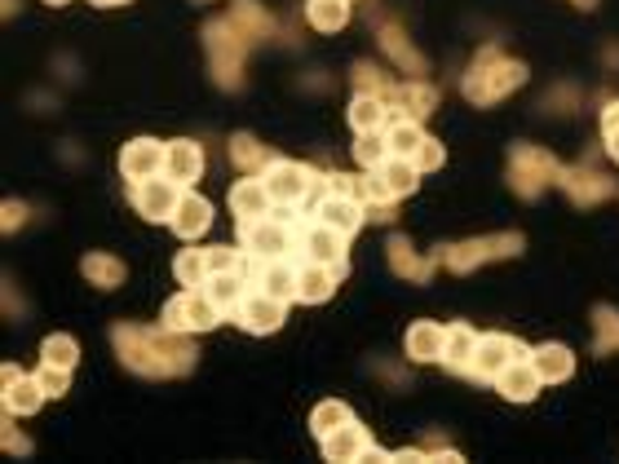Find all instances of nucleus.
I'll use <instances>...</instances> for the list:
<instances>
[{
	"mask_svg": "<svg viewBox=\"0 0 619 464\" xmlns=\"http://www.w3.org/2000/svg\"><path fill=\"white\" fill-rule=\"evenodd\" d=\"M385 256H389V271H394L398 279H407V284H430L434 271L443 265V248L430 252V256H421L411 239H389V243H385Z\"/></svg>",
	"mask_w": 619,
	"mask_h": 464,
	"instance_id": "15",
	"label": "nucleus"
},
{
	"mask_svg": "<svg viewBox=\"0 0 619 464\" xmlns=\"http://www.w3.org/2000/svg\"><path fill=\"white\" fill-rule=\"evenodd\" d=\"M411 164H417L421 177H425V173H438V168L447 164V147H443L438 138H425V142L417 147V155H411Z\"/></svg>",
	"mask_w": 619,
	"mask_h": 464,
	"instance_id": "45",
	"label": "nucleus"
},
{
	"mask_svg": "<svg viewBox=\"0 0 619 464\" xmlns=\"http://www.w3.org/2000/svg\"><path fill=\"white\" fill-rule=\"evenodd\" d=\"M492 385L500 389V398H505V403H531V398L544 389V380L535 376L531 359H518V363H513V367H505V372H500Z\"/></svg>",
	"mask_w": 619,
	"mask_h": 464,
	"instance_id": "25",
	"label": "nucleus"
},
{
	"mask_svg": "<svg viewBox=\"0 0 619 464\" xmlns=\"http://www.w3.org/2000/svg\"><path fill=\"white\" fill-rule=\"evenodd\" d=\"M203 147L199 142H190V138H173L169 142V155H164V177H173V181H182L186 190L203 177Z\"/></svg>",
	"mask_w": 619,
	"mask_h": 464,
	"instance_id": "22",
	"label": "nucleus"
},
{
	"mask_svg": "<svg viewBox=\"0 0 619 464\" xmlns=\"http://www.w3.org/2000/svg\"><path fill=\"white\" fill-rule=\"evenodd\" d=\"M394 151H389V142H385V128H376V133H359V142H355V160L372 173V168H381L385 160H389Z\"/></svg>",
	"mask_w": 619,
	"mask_h": 464,
	"instance_id": "42",
	"label": "nucleus"
},
{
	"mask_svg": "<svg viewBox=\"0 0 619 464\" xmlns=\"http://www.w3.org/2000/svg\"><path fill=\"white\" fill-rule=\"evenodd\" d=\"M389 115H407V120H425V115H434V106H438V89L421 76V80H403V85H394L389 89Z\"/></svg>",
	"mask_w": 619,
	"mask_h": 464,
	"instance_id": "17",
	"label": "nucleus"
},
{
	"mask_svg": "<svg viewBox=\"0 0 619 464\" xmlns=\"http://www.w3.org/2000/svg\"><path fill=\"white\" fill-rule=\"evenodd\" d=\"M182 195H186V186L160 173L151 181H137L133 186V213L143 217V222H169L177 213V204H182Z\"/></svg>",
	"mask_w": 619,
	"mask_h": 464,
	"instance_id": "11",
	"label": "nucleus"
},
{
	"mask_svg": "<svg viewBox=\"0 0 619 464\" xmlns=\"http://www.w3.org/2000/svg\"><path fill=\"white\" fill-rule=\"evenodd\" d=\"M350 128L355 133H376V128H385L389 124V106L381 102V98H372V93H355V102H350Z\"/></svg>",
	"mask_w": 619,
	"mask_h": 464,
	"instance_id": "37",
	"label": "nucleus"
},
{
	"mask_svg": "<svg viewBox=\"0 0 619 464\" xmlns=\"http://www.w3.org/2000/svg\"><path fill=\"white\" fill-rule=\"evenodd\" d=\"M381 49L403 66L411 80H421V76L430 72V62H425L417 49H411V40H403V32H394V27H381Z\"/></svg>",
	"mask_w": 619,
	"mask_h": 464,
	"instance_id": "34",
	"label": "nucleus"
},
{
	"mask_svg": "<svg viewBox=\"0 0 619 464\" xmlns=\"http://www.w3.org/2000/svg\"><path fill=\"white\" fill-rule=\"evenodd\" d=\"M32 376L40 380V389H45L49 398H62L66 389H72V372H66V367H53V363H45V359H40V367H36Z\"/></svg>",
	"mask_w": 619,
	"mask_h": 464,
	"instance_id": "44",
	"label": "nucleus"
},
{
	"mask_svg": "<svg viewBox=\"0 0 619 464\" xmlns=\"http://www.w3.org/2000/svg\"><path fill=\"white\" fill-rule=\"evenodd\" d=\"M602 142H606V155L619 164V124H615V128H602Z\"/></svg>",
	"mask_w": 619,
	"mask_h": 464,
	"instance_id": "48",
	"label": "nucleus"
},
{
	"mask_svg": "<svg viewBox=\"0 0 619 464\" xmlns=\"http://www.w3.org/2000/svg\"><path fill=\"white\" fill-rule=\"evenodd\" d=\"M558 173H562V164L548 155L544 147H535V142H513V151H509V186H513L522 199H535L544 186H558Z\"/></svg>",
	"mask_w": 619,
	"mask_h": 464,
	"instance_id": "6",
	"label": "nucleus"
},
{
	"mask_svg": "<svg viewBox=\"0 0 619 464\" xmlns=\"http://www.w3.org/2000/svg\"><path fill=\"white\" fill-rule=\"evenodd\" d=\"M310 222H323V226H332V230H341V235H359L363 230V222H368V209L359 204V199H350V195H332V190H323L319 199H314V209H310Z\"/></svg>",
	"mask_w": 619,
	"mask_h": 464,
	"instance_id": "14",
	"label": "nucleus"
},
{
	"mask_svg": "<svg viewBox=\"0 0 619 464\" xmlns=\"http://www.w3.org/2000/svg\"><path fill=\"white\" fill-rule=\"evenodd\" d=\"M257 288H265L270 297H280V301L293 305V301L301 297V256H274V261H261Z\"/></svg>",
	"mask_w": 619,
	"mask_h": 464,
	"instance_id": "19",
	"label": "nucleus"
},
{
	"mask_svg": "<svg viewBox=\"0 0 619 464\" xmlns=\"http://www.w3.org/2000/svg\"><path fill=\"white\" fill-rule=\"evenodd\" d=\"M575 10H597V0H571Z\"/></svg>",
	"mask_w": 619,
	"mask_h": 464,
	"instance_id": "53",
	"label": "nucleus"
},
{
	"mask_svg": "<svg viewBox=\"0 0 619 464\" xmlns=\"http://www.w3.org/2000/svg\"><path fill=\"white\" fill-rule=\"evenodd\" d=\"M45 5H53V10H58V5H72V0H45Z\"/></svg>",
	"mask_w": 619,
	"mask_h": 464,
	"instance_id": "54",
	"label": "nucleus"
},
{
	"mask_svg": "<svg viewBox=\"0 0 619 464\" xmlns=\"http://www.w3.org/2000/svg\"><path fill=\"white\" fill-rule=\"evenodd\" d=\"M164 155H169V142L133 138V142H124V151H120V177H124L128 186L151 181V177L164 173Z\"/></svg>",
	"mask_w": 619,
	"mask_h": 464,
	"instance_id": "13",
	"label": "nucleus"
},
{
	"mask_svg": "<svg viewBox=\"0 0 619 464\" xmlns=\"http://www.w3.org/2000/svg\"><path fill=\"white\" fill-rule=\"evenodd\" d=\"M5 447H10V451H32V442H27L23 434H14V429H5Z\"/></svg>",
	"mask_w": 619,
	"mask_h": 464,
	"instance_id": "49",
	"label": "nucleus"
},
{
	"mask_svg": "<svg viewBox=\"0 0 619 464\" xmlns=\"http://www.w3.org/2000/svg\"><path fill=\"white\" fill-rule=\"evenodd\" d=\"M239 248L274 261V256H301V226L293 222V209H270L265 217L239 222Z\"/></svg>",
	"mask_w": 619,
	"mask_h": 464,
	"instance_id": "3",
	"label": "nucleus"
},
{
	"mask_svg": "<svg viewBox=\"0 0 619 464\" xmlns=\"http://www.w3.org/2000/svg\"><path fill=\"white\" fill-rule=\"evenodd\" d=\"M248 36L226 18L203 23V49H209V66H213V80L218 89H239L244 85V53H248Z\"/></svg>",
	"mask_w": 619,
	"mask_h": 464,
	"instance_id": "4",
	"label": "nucleus"
},
{
	"mask_svg": "<svg viewBox=\"0 0 619 464\" xmlns=\"http://www.w3.org/2000/svg\"><path fill=\"white\" fill-rule=\"evenodd\" d=\"M226 204H231L235 222H248V217H265L274 209V199H270V190H265L261 177H239L231 186V195H226Z\"/></svg>",
	"mask_w": 619,
	"mask_h": 464,
	"instance_id": "23",
	"label": "nucleus"
},
{
	"mask_svg": "<svg viewBox=\"0 0 619 464\" xmlns=\"http://www.w3.org/2000/svg\"><path fill=\"white\" fill-rule=\"evenodd\" d=\"M341 288V275L332 271V265H319V261H301V305H323L332 301Z\"/></svg>",
	"mask_w": 619,
	"mask_h": 464,
	"instance_id": "28",
	"label": "nucleus"
},
{
	"mask_svg": "<svg viewBox=\"0 0 619 464\" xmlns=\"http://www.w3.org/2000/svg\"><path fill=\"white\" fill-rule=\"evenodd\" d=\"M270 199H274V209H301L306 199L323 186V173L310 168V164H297V160H274L265 173H261Z\"/></svg>",
	"mask_w": 619,
	"mask_h": 464,
	"instance_id": "7",
	"label": "nucleus"
},
{
	"mask_svg": "<svg viewBox=\"0 0 619 464\" xmlns=\"http://www.w3.org/2000/svg\"><path fill=\"white\" fill-rule=\"evenodd\" d=\"M372 434H368V425H359V421H346L336 434H327L323 438V460H332V464H359V460H368L372 455Z\"/></svg>",
	"mask_w": 619,
	"mask_h": 464,
	"instance_id": "16",
	"label": "nucleus"
},
{
	"mask_svg": "<svg viewBox=\"0 0 619 464\" xmlns=\"http://www.w3.org/2000/svg\"><path fill=\"white\" fill-rule=\"evenodd\" d=\"M619 124V102H610L606 111H602V128H615Z\"/></svg>",
	"mask_w": 619,
	"mask_h": 464,
	"instance_id": "50",
	"label": "nucleus"
},
{
	"mask_svg": "<svg viewBox=\"0 0 619 464\" xmlns=\"http://www.w3.org/2000/svg\"><path fill=\"white\" fill-rule=\"evenodd\" d=\"M443 341H447L443 323L417 318V323H407V331H403V354L411 363H443Z\"/></svg>",
	"mask_w": 619,
	"mask_h": 464,
	"instance_id": "18",
	"label": "nucleus"
},
{
	"mask_svg": "<svg viewBox=\"0 0 619 464\" xmlns=\"http://www.w3.org/2000/svg\"><path fill=\"white\" fill-rule=\"evenodd\" d=\"M350 0H310L306 5V23L319 32V36H336L341 27L350 23Z\"/></svg>",
	"mask_w": 619,
	"mask_h": 464,
	"instance_id": "30",
	"label": "nucleus"
},
{
	"mask_svg": "<svg viewBox=\"0 0 619 464\" xmlns=\"http://www.w3.org/2000/svg\"><path fill=\"white\" fill-rule=\"evenodd\" d=\"M527 62H518V58H505L496 45H487L483 53L473 58V66H469V76H465V98L473 102V106H496V102H505L513 89H522L527 85Z\"/></svg>",
	"mask_w": 619,
	"mask_h": 464,
	"instance_id": "2",
	"label": "nucleus"
},
{
	"mask_svg": "<svg viewBox=\"0 0 619 464\" xmlns=\"http://www.w3.org/2000/svg\"><path fill=\"white\" fill-rule=\"evenodd\" d=\"M231 318L248 331V337H274V331L284 327V318H288V301L270 297L265 288H248V297L239 301V310Z\"/></svg>",
	"mask_w": 619,
	"mask_h": 464,
	"instance_id": "9",
	"label": "nucleus"
},
{
	"mask_svg": "<svg viewBox=\"0 0 619 464\" xmlns=\"http://www.w3.org/2000/svg\"><path fill=\"white\" fill-rule=\"evenodd\" d=\"M0 403H5L10 416H36L49 403V393L40 389L36 376H18V380H10L5 389H0Z\"/></svg>",
	"mask_w": 619,
	"mask_h": 464,
	"instance_id": "27",
	"label": "nucleus"
},
{
	"mask_svg": "<svg viewBox=\"0 0 619 464\" xmlns=\"http://www.w3.org/2000/svg\"><path fill=\"white\" fill-rule=\"evenodd\" d=\"M239 261H244V248L218 243V248H209V275H226V271H239Z\"/></svg>",
	"mask_w": 619,
	"mask_h": 464,
	"instance_id": "46",
	"label": "nucleus"
},
{
	"mask_svg": "<svg viewBox=\"0 0 619 464\" xmlns=\"http://www.w3.org/2000/svg\"><path fill=\"white\" fill-rule=\"evenodd\" d=\"M173 275L182 288H203L209 284V248H182L173 256Z\"/></svg>",
	"mask_w": 619,
	"mask_h": 464,
	"instance_id": "36",
	"label": "nucleus"
},
{
	"mask_svg": "<svg viewBox=\"0 0 619 464\" xmlns=\"http://www.w3.org/2000/svg\"><path fill=\"white\" fill-rule=\"evenodd\" d=\"M18 376H23V372H18L14 363H5V367H0V385H10V380H18Z\"/></svg>",
	"mask_w": 619,
	"mask_h": 464,
	"instance_id": "51",
	"label": "nucleus"
},
{
	"mask_svg": "<svg viewBox=\"0 0 619 464\" xmlns=\"http://www.w3.org/2000/svg\"><path fill=\"white\" fill-rule=\"evenodd\" d=\"M593 331H597V341H593L597 354H619V310L597 305L593 310Z\"/></svg>",
	"mask_w": 619,
	"mask_h": 464,
	"instance_id": "41",
	"label": "nucleus"
},
{
	"mask_svg": "<svg viewBox=\"0 0 619 464\" xmlns=\"http://www.w3.org/2000/svg\"><path fill=\"white\" fill-rule=\"evenodd\" d=\"M355 89L359 93H372V98H389V89H394V80L381 72V66H372V62H355ZM389 106V102H385Z\"/></svg>",
	"mask_w": 619,
	"mask_h": 464,
	"instance_id": "43",
	"label": "nucleus"
},
{
	"mask_svg": "<svg viewBox=\"0 0 619 464\" xmlns=\"http://www.w3.org/2000/svg\"><path fill=\"white\" fill-rule=\"evenodd\" d=\"M111 346L120 354V363L137 376H151V380H173L195 372L199 350L186 331H173L164 323H115L111 327Z\"/></svg>",
	"mask_w": 619,
	"mask_h": 464,
	"instance_id": "1",
	"label": "nucleus"
},
{
	"mask_svg": "<svg viewBox=\"0 0 619 464\" xmlns=\"http://www.w3.org/2000/svg\"><path fill=\"white\" fill-rule=\"evenodd\" d=\"M89 5H98V10H115V5H128V0H89Z\"/></svg>",
	"mask_w": 619,
	"mask_h": 464,
	"instance_id": "52",
	"label": "nucleus"
},
{
	"mask_svg": "<svg viewBox=\"0 0 619 464\" xmlns=\"http://www.w3.org/2000/svg\"><path fill=\"white\" fill-rule=\"evenodd\" d=\"M527 354H531V346H522L518 337H509V331H487V337H478V354H473L469 372L478 380H496L505 367H513Z\"/></svg>",
	"mask_w": 619,
	"mask_h": 464,
	"instance_id": "10",
	"label": "nucleus"
},
{
	"mask_svg": "<svg viewBox=\"0 0 619 464\" xmlns=\"http://www.w3.org/2000/svg\"><path fill=\"white\" fill-rule=\"evenodd\" d=\"M226 151H231V164H235L244 177H261L274 160H280L274 151H265V142H257L252 133H235V138L226 142Z\"/></svg>",
	"mask_w": 619,
	"mask_h": 464,
	"instance_id": "26",
	"label": "nucleus"
},
{
	"mask_svg": "<svg viewBox=\"0 0 619 464\" xmlns=\"http://www.w3.org/2000/svg\"><path fill=\"white\" fill-rule=\"evenodd\" d=\"M81 275L94 284V288H102V292H115L120 284H124V261L120 256H111V252H85L81 256Z\"/></svg>",
	"mask_w": 619,
	"mask_h": 464,
	"instance_id": "29",
	"label": "nucleus"
},
{
	"mask_svg": "<svg viewBox=\"0 0 619 464\" xmlns=\"http://www.w3.org/2000/svg\"><path fill=\"white\" fill-rule=\"evenodd\" d=\"M376 173L385 177V186H389V195H394V199H407V195H417V190H421V173H417V164L403 160V155H389Z\"/></svg>",
	"mask_w": 619,
	"mask_h": 464,
	"instance_id": "35",
	"label": "nucleus"
},
{
	"mask_svg": "<svg viewBox=\"0 0 619 464\" xmlns=\"http://www.w3.org/2000/svg\"><path fill=\"white\" fill-rule=\"evenodd\" d=\"M23 222H27V204H18V199H5V222H0V230L14 235Z\"/></svg>",
	"mask_w": 619,
	"mask_h": 464,
	"instance_id": "47",
	"label": "nucleus"
},
{
	"mask_svg": "<svg viewBox=\"0 0 619 464\" xmlns=\"http://www.w3.org/2000/svg\"><path fill=\"white\" fill-rule=\"evenodd\" d=\"M473 354H478V331H473L469 323H447V341H443V363H447V367H460V372H469Z\"/></svg>",
	"mask_w": 619,
	"mask_h": 464,
	"instance_id": "31",
	"label": "nucleus"
},
{
	"mask_svg": "<svg viewBox=\"0 0 619 464\" xmlns=\"http://www.w3.org/2000/svg\"><path fill=\"white\" fill-rule=\"evenodd\" d=\"M169 226H173V235H177V239L195 243L203 230L213 226V204H209V199H203V195L186 190V195H182V204H177V213L169 217Z\"/></svg>",
	"mask_w": 619,
	"mask_h": 464,
	"instance_id": "21",
	"label": "nucleus"
},
{
	"mask_svg": "<svg viewBox=\"0 0 619 464\" xmlns=\"http://www.w3.org/2000/svg\"><path fill=\"white\" fill-rule=\"evenodd\" d=\"M226 314L213 305V297L203 292V288H182L177 297H169L164 301V327H173V331H186V337H195V331H213L218 323H222Z\"/></svg>",
	"mask_w": 619,
	"mask_h": 464,
	"instance_id": "8",
	"label": "nucleus"
},
{
	"mask_svg": "<svg viewBox=\"0 0 619 464\" xmlns=\"http://www.w3.org/2000/svg\"><path fill=\"white\" fill-rule=\"evenodd\" d=\"M231 23H235L248 40H265V36H270V27H274V23H270V14L257 5V0H235V5H231Z\"/></svg>",
	"mask_w": 619,
	"mask_h": 464,
	"instance_id": "39",
	"label": "nucleus"
},
{
	"mask_svg": "<svg viewBox=\"0 0 619 464\" xmlns=\"http://www.w3.org/2000/svg\"><path fill=\"white\" fill-rule=\"evenodd\" d=\"M40 359L53 363V367H66V372H72V367L81 363V341H76V337H66V331H53V337L40 341Z\"/></svg>",
	"mask_w": 619,
	"mask_h": 464,
	"instance_id": "40",
	"label": "nucleus"
},
{
	"mask_svg": "<svg viewBox=\"0 0 619 464\" xmlns=\"http://www.w3.org/2000/svg\"><path fill=\"white\" fill-rule=\"evenodd\" d=\"M425 138H430V133L421 128V120L389 115V124H385V142H389V151H394V155H403V160L417 155V147H421Z\"/></svg>",
	"mask_w": 619,
	"mask_h": 464,
	"instance_id": "32",
	"label": "nucleus"
},
{
	"mask_svg": "<svg viewBox=\"0 0 619 464\" xmlns=\"http://www.w3.org/2000/svg\"><path fill=\"white\" fill-rule=\"evenodd\" d=\"M301 261H319V265H332V271L346 279L350 261H346V235L323 226V222H306L301 226Z\"/></svg>",
	"mask_w": 619,
	"mask_h": 464,
	"instance_id": "12",
	"label": "nucleus"
},
{
	"mask_svg": "<svg viewBox=\"0 0 619 464\" xmlns=\"http://www.w3.org/2000/svg\"><path fill=\"white\" fill-rule=\"evenodd\" d=\"M531 367H535V376L544 380V385H562V380H571L575 376V354L562 346V341H544V346H531Z\"/></svg>",
	"mask_w": 619,
	"mask_h": 464,
	"instance_id": "20",
	"label": "nucleus"
},
{
	"mask_svg": "<svg viewBox=\"0 0 619 464\" xmlns=\"http://www.w3.org/2000/svg\"><path fill=\"white\" fill-rule=\"evenodd\" d=\"M558 186L575 199V204H584V209H593V204H602V199L615 195V181H610V177L584 173V168H562V173H558Z\"/></svg>",
	"mask_w": 619,
	"mask_h": 464,
	"instance_id": "24",
	"label": "nucleus"
},
{
	"mask_svg": "<svg viewBox=\"0 0 619 464\" xmlns=\"http://www.w3.org/2000/svg\"><path fill=\"white\" fill-rule=\"evenodd\" d=\"M346 421H355V412H350V403H341V398H323V403L310 412V434L323 442L327 434H336Z\"/></svg>",
	"mask_w": 619,
	"mask_h": 464,
	"instance_id": "38",
	"label": "nucleus"
},
{
	"mask_svg": "<svg viewBox=\"0 0 619 464\" xmlns=\"http://www.w3.org/2000/svg\"><path fill=\"white\" fill-rule=\"evenodd\" d=\"M518 252H522V235L518 230H500V235H483V239L447 243L443 248V265L451 275H469V271H478V265L505 261V256H518Z\"/></svg>",
	"mask_w": 619,
	"mask_h": 464,
	"instance_id": "5",
	"label": "nucleus"
},
{
	"mask_svg": "<svg viewBox=\"0 0 619 464\" xmlns=\"http://www.w3.org/2000/svg\"><path fill=\"white\" fill-rule=\"evenodd\" d=\"M248 279L239 275V271H226V275H209V284H203V292L213 297V305L222 310V314H235L239 310V301L248 297Z\"/></svg>",
	"mask_w": 619,
	"mask_h": 464,
	"instance_id": "33",
	"label": "nucleus"
}]
</instances>
